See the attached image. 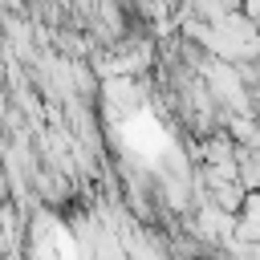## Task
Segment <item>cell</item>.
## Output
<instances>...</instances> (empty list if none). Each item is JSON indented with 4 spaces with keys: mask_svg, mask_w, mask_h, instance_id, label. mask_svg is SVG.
I'll use <instances>...</instances> for the list:
<instances>
[{
    "mask_svg": "<svg viewBox=\"0 0 260 260\" xmlns=\"http://www.w3.org/2000/svg\"><path fill=\"white\" fill-rule=\"evenodd\" d=\"M28 260H81V256H77V248H73V240H69L65 228L45 223L28 240Z\"/></svg>",
    "mask_w": 260,
    "mask_h": 260,
    "instance_id": "obj_1",
    "label": "cell"
}]
</instances>
